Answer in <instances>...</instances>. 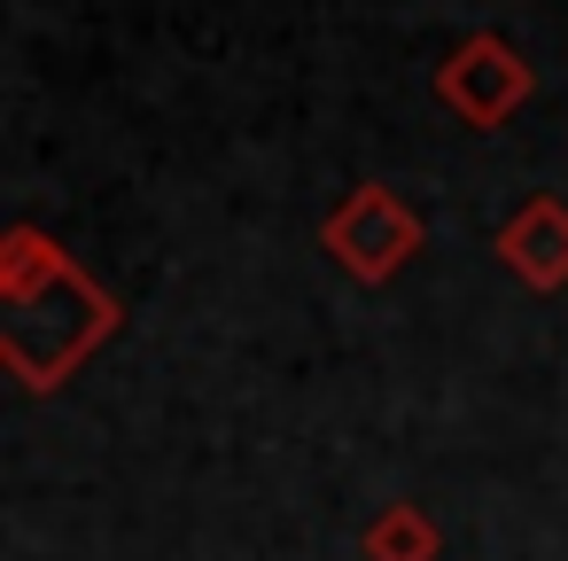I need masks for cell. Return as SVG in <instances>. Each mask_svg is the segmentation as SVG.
<instances>
[{
  "instance_id": "cell-1",
  "label": "cell",
  "mask_w": 568,
  "mask_h": 561,
  "mask_svg": "<svg viewBox=\"0 0 568 561\" xmlns=\"http://www.w3.org/2000/svg\"><path fill=\"white\" fill-rule=\"evenodd\" d=\"M118 320H125L118 297L71 250H55L32 219L0 234V359H9L17 390L32 398L63 390L118 335Z\"/></svg>"
},
{
  "instance_id": "cell-2",
  "label": "cell",
  "mask_w": 568,
  "mask_h": 561,
  "mask_svg": "<svg viewBox=\"0 0 568 561\" xmlns=\"http://www.w3.org/2000/svg\"><path fill=\"white\" fill-rule=\"evenodd\" d=\"M420 242H428L420 211H413L397 188H382V180H358V188L320 219V250H327L358 289H389V281L420 258Z\"/></svg>"
},
{
  "instance_id": "cell-3",
  "label": "cell",
  "mask_w": 568,
  "mask_h": 561,
  "mask_svg": "<svg viewBox=\"0 0 568 561\" xmlns=\"http://www.w3.org/2000/svg\"><path fill=\"white\" fill-rule=\"evenodd\" d=\"M529 94H537V71H529V56H521L514 40H498V32H467V40L436 63V102H444L467 133H498Z\"/></svg>"
},
{
  "instance_id": "cell-4",
  "label": "cell",
  "mask_w": 568,
  "mask_h": 561,
  "mask_svg": "<svg viewBox=\"0 0 568 561\" xmlns=\"http://www.w3.org/2000/svg\"><path fill=\"white\" fill-rule=\"evenodd\" d=\"M490 250H498V266H506L521 289H537V297L568 289V203H560V196L514 203V219L490 234Z\"/></svg>"
},
{
  "instance_id": "cell-5",
  "label": "cell",
  "mask_w": 568,
  "mask_h": 561,
  "mask_svg": "<svg viewBox=\"0 0 568 561\" xmlns=\"http://www.w3.org/2000/svg\"><path fill=\"white\" fill-rule=\"evenodd\" d=\"M358 553L366 561H436L444 553V530L420 499H389L366 530H358Z\"/></svg>"
}]
</instances>
